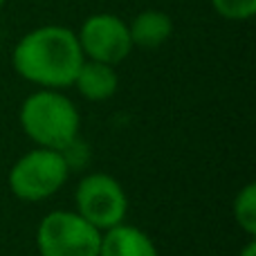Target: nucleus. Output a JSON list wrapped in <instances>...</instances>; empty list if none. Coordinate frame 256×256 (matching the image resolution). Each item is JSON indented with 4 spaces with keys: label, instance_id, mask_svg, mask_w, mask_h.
I'll use <instances>...</instances> for the list:
<instances>
[{
    "label": "nucleus",
    "instance_id": "f257e3e1",
    "mask_svg": "<svg viewBox=\"0 0 256 256\" xmlns=\"http://www.w3.org/2000/svg\"><path fill=\"white\" fill-rule=\"evenodd\" d=\"M84 61L76 32L63 25H43L27 32L12 52L16 74L48 90L70 88Z\"/></svg>",
    "mask_w": 256,
    "mask_h": 256
},
{
    "label": "nucleus",
    "instance_id": "f03ea898",
    "mask_svg": "<svg viewBox=\"0 0 256 256\" xmlns=\"http://www.w3.org/2000/svg\"><path fill=\"white\" fill-rule=\"evenodd\" d=\"M22 132L40 148L63 150L79 137L81 115L70 97L61 90L38 88L20 106Z\"/></svg>",
    "mask_w": 256,
    "mask_h": 256
},
{
    "label": "nucleus",
    "instance_id": "7ed1b4c3",
    "mask_svg": "<svg viewBox=\"0 0 256 256\" xmlns=\"http://www.w3.org/2000/svg\"><path fill=\"white\" fill-rule=\"evenodd\" d=\"M70 164L61 150L40 148L20 155L9 168V189L18 200L40 202L52 198L66 186L70 178Z\"/></svg>",
    "mask_w": 256,
    "mask_h": 256
},
{
    "label": "nucleus",
    "instance_id": "20e7f679",
    "mask_svg": "<svg viewBox=\"0 0 256 256\" xmlns=\"http://www.w3.org/2000/svg\"><path fill=\"white\" fill-rule=\"evenodd\" d=\"M102 232L76 212H50L36 230L40 256H99Z\"/></svg>",
    "mask_w": 256,
    "mask_h": 256
},
{
    "label": "nucleus",
    "instance_id": "39448f33",
    "mask_svg": "<svg viewBox=\"0 0 256 256\" xmlns=\"http://www.w3.org/2000/svg\"><path fill=\"white\" fill-rule=\"evenodd\" d=\"M74 212L99 232L122 225L128 214L124 186L108 173H88L81 178L74 191Z\"/></svg>",
    "mask_w": 256,
    "mask_h": 256
},
{
    "label": "nucleus",
    "instance_id": "423d86ee",
    "mask_svg": "<svg viewBox=\"0 0 256 256\" xmlns=\"http://www.w3.org/2000/svg\"><path fill=\"white\" fill-rule=\"evenodd\" d=\"M84 58L120 66L132 52L128 22L115 14H92L76 32Z\"/></svg>",
    "mask_w": 256,
    "mask_h": 256
},
{
    "label": "nucleus",
    "instance_id": "0eeeda50",
    "mask_svg": "<svg viewBox=\"0 0 256 256\" xmlns=\"http://www.w3.org/2000/svg\"><path fill=\"white\" fill-rule=\"evenodd\" d=\"M99 256H160V252L144 230L122 222L102 232Z\"/></svg>",
    "mask_w": 256,
    "mask_h": 256
},
{
    "label": "nucleus",
    "instance_id": "6e6552de",
    "mask_svg": "<svg viewBox=\"0 0 256 256\" xmlns=\"http://www.w3.org/2000/svg\"><path fill=\"white\" fill-rule=\"evenodd\" d=\"M74 86L79 90V94L88 102H106L120 88V76H117L115 66L108 63H99V61H88L86 58L81 63L79 72H76Z\"/></svg>",
    "mask_w": 256,
    "mask_h": 256
},
{
    "label": "nucleus",
    "instance_id": "1a4fd4ad",
    "mask_svg": "<svg viewBox=\"0 0 256 256\" xmlns=\"http://www.w3.org/2000/svg\"><path fill=\"white\" fill-rule=\"evenodd\" d=\"M130 32L132 48H144V50H155L164 45L173 34V20L166 12L160 9H144L140 12L132 22L128 25Z\"/></svg>",
    "mask_w": 256,
    "mask_h": 256
},
{
    "label": "nucleus",
    "instance_id": "9d476101",
    "mask_svg": "<svg viewBox=\"0 0 256 256\" xmlns=\"http://www.w3.org/2000/svg\"><path fill=\"white\" fill-rule=\"evenodd\" d=\"M232 216L248 238L256 236V184L248 182L232 202Z\"/></svg>",
    "mask_w": 256,
    "mask_h": 256
},
{
    "label": "nucleus",
    "instance_id": "9b49d317",
    "mask_svg": "<svg viewBox=\"0 0 256 256\" xmlns=\"http://www.w3.org/2000/svg\"><path fill=\"white\" fill-rule=\"evenodd\" d=\"M214 12L225 20H250L256 14V0H212Z\"/></svg>",
    "mask_w": 256,
    "mask_h": 256
},
{
    "label": "nucleus",
    "instance_id": "f8f14e48",
    "mask_svg": "<svg viewBox=\"0 0 256 256\" xmlns=\"http://www.w3.org/2000/svg\"><path fill=\"white\" fill-rule=\"evenodd\" d=\"M238 256H256V240L254 238H248V243L240 248Z\"/></svg>",
    "mask_w": 256,
    "mask_h": 256
},
{
    "label": "nucleus",
    "instance_id": "ddd939ff",
    "mask_svg": "<svg viewBox=\"0 0 256 256\" xmlns=\"http://www.w3.org/2000/svg\"><path fill=\"white\" fill-rule=\"evenodd\" d=\"M2 4H4V0H0V9H2Z\"/></svg>",
    "mask_w": 256,
    "mask_h": 256
}]
</instances>
